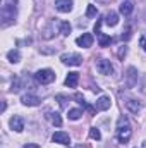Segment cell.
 <instances>
[{"label": "cell", "instance_id": "ffe728a7", "mask_svg": "<svg viewBox=\"0 0 146 148\" xmlns=\"http://www.w3.org/2000/svg\"><path fill=\"white\" fill-rule=\"evenodd\" d=\"M60 33H62L64 36L71 35V24H69L67 21H62V23H60Z\"/></svg>", "mask_w": 146, "mask_h": 148}, {"label": "cell", "instance_id": "e0dca14e", "mask_svg": "<svg viewBox=\"0 0 146 148\" xmlns=\"http://www.w3.org/2000/svg\"><path fill=\"white\" fill-rule=\"evenodd\" d=\"M117 23H119V16L115 12H108L105 16V24L107 26H117Z\"/></svg>", "mask_w": 146, "mask_h": 148}, {"label": "cell", "instance_id": "4fadbf2b", "mask_svg": "<svg viewBox=\"0 0 146 148\" xmlns=\"http://www.w3.org/2000/svg\"><path fill=\"white\" fill-rule=\"evenodd\" d=\"M119 10H120L122 16H129V14L134 10V0H124V2L120 3Z\"/></svg>", "mask_w": 146, "mask_h": 148}, {"label": "cell", "instance_id": "277c9868", "mask_svg": "<svg viewBox=\"0 0 146 148\" xmlns=\"http://www.w3.org/2000/svg\"><path fill=\"white\" fill-rule=\"evenodd\" d=\"M60 60L65 66H81L83 64V57L77 55V53H62L60 55Z\"/></svg>", "mask_w": 146, "mask_h": 148}, {"label": "cell", "instance_id": "4316f807", "mask_svg": "<svg viewBox=\"0 0 146 148\" xmlns=\"http://www.w3.org/2000/svg\"><path fill=\"white\" fill-rule=\"evenodd\" d=\"M126 52H127V47H122V48H120V52H119V57L122 59V57L126 55Z\"/></svg>", "mask_w": 146, "mask_h": 148}, {"label": "cell", "instance_id": "5bb4252c", "mask_svg": "<svg viewBox=\"0 0 146 148\" xmlns=\"http://www.w3.org/2000/svg\"><path fill=\"white\" fill-rule=\"evenodd\" d=\"M46 119L53 124V126H57V127H60L62 126V117H60V114L59 112H46Z\"/></svg>", "mask_w": 146, "mask_h": 148}, {"label": "cell", "instance_id": "44dd1931", "mask_svg": "<svg viewBox=\"0 0 146 148\" xmlns=\"http://www.w3.org/2000/svg\"><path fill=\"white\" fill-rule=\"evenodd\" d=\"M89 138L100 141V140H102V134H100V131H98L96 127H91V129H89Z\"/></svg>", "mask_w": 146, "mask_h": 148}, {"label": "cell", "instance_id": "83f0119b", "mask_svg": "<svg viewBox=\"0 0 146 148\" xmlns=\"http://www.w3.org/2000/svg\"><path fill=\"white\" fill-rule=\"evenodd\" d=\"M23 148H40L38 145H35V143H28V145H24Z\"/></svg>", "mask_w": 146, "mask_h": 148}, {"label": "cell", "instance_id": "7c38bea8", "mask_svg": "<svg viewBox=\"0 0 146 148\" xmlns=\"http://www.w3.org/2000/svg\"><path fill=\"white\" fill-rule=\"evenodd\" d=\"M110 105H112V100H110V97L103 95V97H100V98L96 100V105H95V109H96V110H108Z\"/></svg>", "mask_w": 146, "mask_h": 148}, {"label": "cell", "instance_id": "d4e9b609", "mask_svg": "<svg viewBox=\"0 0 146 148\" xmlns=\"http://www.w3.org/2000/svg\"><path fill=\"white\" fill-rule=\"evenodd\" d=\"M139 45L143 47V50L146 52V33H145V35H143L141 38H139Z\"/></svg>", "mask_w": 146, "mask_h": 148}, {"label": "cell", "instance_id": "9a60e30c", "mask_svg": "<svg viewBox=\"0 0 146 148\" xmlns=\"http://www.w3.org/2000/svg\"><path fill=\"white\" fill-rule=\"evenodd\" d=\"M79 83V73H69L67 77H65V86L69 88H76Z\"/></svg>", "mask_w": 146, "mask_h": 148}, {"label": "cell", "instance_id": "3957f363", "mask_svg": "<svg viewBox=\"0 0 146 148\" xmlns=\"http://www.w3.org/2000/svg\"><path fill=\"white\" fill-rule=\"evenodd\" d=\"M35 79H36V83H40V84H50L55 79V73L52 69H40L35 74Z\"/></svg>", "mask_w": 146, "mask_h": 148}, {"label": "cell", "instance_id": "8992f818", "mask_svg": "<svg viewBox=\"0 0 146 148\" xmlns=\"http://www.w3.org/2000/svg\"><path fill=\"white\" fill-rule=\"evenodd\" d=\"M100 24H102V21H96V24H95V33L98 36V43H100V47H108L110 43H112V38L107 36V35H103L100 31Z\"/></svg>", "mask_w": 146, "mask_h": 148}, {"label": "cell", "instance_id": "ac0fdd59", "mask_svg": "<svg viewBox=\"0 0 146 148\" xmlns=\"http://www.w3.org/2000/svg\"><path fill=\"white\" fill-rule=\"evenodd\" d=\"M7 59H9V62H12V64L19 62V60H21V53H19V50H10V52H7Z\"/></svg>", "mask_w": 146, "mask_h": 148}, {"label": "cell", "instance_id": "52a82bcc", "mask_svg": "<svg viewBox=\"0 0 146 148\" xmlns=\"http://www.w3.org/2000/svg\"><path fill=\"white\" fill-rule=\"evenodd\" d=\"M9 124H10V129L16 131V133H21V131L24 129V119H23L21 115H14V117L9 121Z\"/></svg>", "mask_w": 146, "mask_h": 148}, {"label": "cell", "instance_id": "f1b7e54d", "mask_svg": "<svg viewBox=\"0 0 146 148\" xmlns=\"http://www.w3.org/2000/svg\"><path fill=\"white\" fill-rule=\"evenodd\" d=\"M16 2L17 0H5V3H12V5H16Z\"/></svg>", "mask_w": 146, "mask_h": 148}, {"label": "cell", "instance_id": "f546056e", "mask_svg": "<svg viewBox=\"0 0 146 148\" xmlns=\"http://www.w3.org/2000/svg\"><path fill=\"white\" fill-rule=\"evenodd\" d=\"M143 148H146V141H143Z\"/></svg>", "mask_w": 146, "mask_h": 148}, {"label": "cell", "instance_id": "7402d4cb", "mask_svg": "<svg viewBox=\"0 0 146 148\" xmlns=\"http://www.w3.org/2000/svg\"><path fill=\"white\" fill-rule=\"evenodd\" d=\"M96 14H98V10H96V7L95 5H88V10H86V16L91 19V17H96Z\"/></svg>", "mask_w": 146, "mask_h": 148}, {"label": "cell", "instance_id": "ba28073f", "mask_svg": "<svg viewBox=\"0 0 146 148\" xmlns=\"http://www.w3.org/2000/svg\"><path fill=\"white\" fill-rule=\"evenodd\" d=\"M76 43H77L79 47H83V48H89V47L93 45V35H91V33H83L81 36L76 40Z\"/></svg>", "mask_w": 146, "mask_h": 148}, {"label": "cell", "instance_id": "5b68a950", "mask_svg": "<svg viewBox=\"0 0 146 148\" xmlns=\"http://www.w3.org/2000/svg\"><path fill=\"white\" fill-rule=\"evenodd\" d=\"M95 64H96V71H98L100 74H103V76L112 74V71H113L112 62H110V60H107V59H98Z\"/></svg>", "mask_w": 146, "mask_h": 148}, {"label": "cell", "instance_id": "484cf974", "mask_svg": "<svg viewBox=\"0 0 146 148\" xmlns=\"http://www.w3.org/2000/svg\"><path fill=\"white\" fill-rule=\"evenodd\" d=\"M129 38H131V28H127V29H126V35L122 33V40H129Z\"/></svg>", "mask_w": 146, "mask_h": 148}, {"label": "cell", "instance_id": "603a6c76", "mask_svg": "<svg viewBox=\"0 0 146 148\" xmlns=\"http://www.w3.org/2000/svg\"><path fill=\"white\" fill-rule=\"evenodd\" d=\"M57 100H59V103H60V107H62V109H65V107H67V102H69V98H67V97H64V95H57Z\"/></svg>", "mask_w": 146, "mask_h": 148}, {"label": "cell", "instance_id": "4dcf8cb0", "mask_svg": "<svg viewBox=\"0 0 146 148\" xmlns=\"http://www.w3.org/2000/svg\"><path fill=\"white\" fill-rule=\"evenodd\" d=\"M96 2H102V3H103V2H107V0H96Z\"/></svg>", "mask_w": 146, "mask_h": 148}, {"label": "cell", "instance_id": "8fae6325", "mask_svg": "<svg viewBox=\"0 0 146 148\" xmlns=\"http://www.w3.org/2000/svg\"><path fill=\"white\" fill-rule=\"evenodd\" d=\"M52 140H53V143H60V145H69V141H71L69 134L64 133V131H57V133H53Z\"/></svg>", "mask_w": 146, "mask_h": 148}, {"label": "cell", "instance_id": "2e32d148", "mask_svg": "<svg viewBox=\"0 0 146 148\" xmlns=\"http://www.w3.org/2000/svg\"><path fill=\"white\" fill-rule=\"evenodd\" d=\"M126 107L132 112V114H138V112L141 110V103L138 100H134V98H127L126 100Z\"/></svg>", "mask_w": 146, "mask_h": 148}, {"label": "cell", "instance_id": "7a4b0ae2", "mask_svg": "<svg viewBox=\"0 0 146 148\" xmlns=\"http://www.w3.org/2000/svg\"><path fill=\"white\" fill-rule=\"evenodd\" d=\"M16 16H17V9L16 5L12 3H5L2 7V19H3V26H9L10 23L16 21Z\"/></svg>", "mask_w": 146, "mask_h": 148}, {"label": "cell", "instance_id": "cb8c5ba5", "mask_svg": "<svg viewBox=\"0 0 146 148\" xmlns=\"http://www.w3.org/2000/svg\"><path fill=\"white\" fill-rule=\"evenodd\" d=\"M74 98L77 100V103H79V105H83V107H86V105H88V103L84 102V98H83V95H81V93H76V95H74Z\"/></svg>", "mask_w": 146, "mask_h": 148}, {"label": "cell", "instance_id": "9c48e42d", "mask_svg": "<svg viewBox=\"0 0 146 148\" xmlns=\"http://www.w3.org/2000/svg\"><path fill=\"white\" fill-rule=\"evenodd\" d=\"M21 102H23V105H26V107H36L38 103H40V98H38L36 95L26 93V95L21 97Z\"/></svg>", "mask_w": 146, "mask_h": 148}, {"label": "cell", "instance_id": "6da1fadb", "mask_svg": "<svg viewBox=\"0 0 146 148\" xmlns=\"http://www.w3.org/2000/svg\"><path fill=\"white\" fill-rule=\"evenodd\" d=\"M131 136H132V129H131L129 119L126 115L119 117V121H117V140H119V143L126 145L131 140Z\"/></svg>", "mask_w": 146, "mask_h": 148}, {"label": "cell", "instance_id": "d6986e66", "mask_svg": "<svg viewBox=\"0 0 146 148\" xmlns=\"http://www.w3.org/2000/svg\"><path fill=\"white\" fill-rule=\"evenodd\" d=\"M81 115H83V110H81V109H71L67 117H69L71 121H77V119H79Z\"/></svg>", "mask_w": 146, "mask_h": 148}, {"label": "cell", "instance_id": "30bf717a", "mask_svg": "<svg viewBox=\"0 0 146 148\" xmlns=\"http://www.w3.org/2000/svg\"><path fill=\"white\" fill-rule=\"evenodd\" d=\"M55 9L59 12H71L72 10V0H55Z\"/></svg>", "mask_w": 146, "mask_h": 148}]
</instances>
